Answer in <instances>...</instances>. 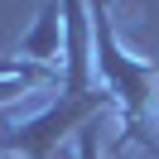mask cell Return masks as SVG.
<instances>
[{"label":"cell","instance_id":"cell-1","mask_svg":"<svg viewBox=\"0 0 159 159\" xmlns=\"http://www.w3.org/2000/svg\"><path fill=\"white\" fill-rule=\"evenodd\" d=\"M92 5V48H97V82L120 111V145L140 140L149 154H159L154 140V111H159V63H140L125 53L116 24H111V0H87Z\"/></svg>","mask_w":159,"mask_h":159},{"label":"cell","instance_id":"cell-2","mask_svg":"<svg viewBox=\"0 0 159 159\" xmlns=\"http://www.w3.org/2000/svg\"><path fill=\"white\" fill-rule=\"evenodd\" d=\"M20 53L29 63H43V68H58L63 58V5L58 0H43L39 20H34V29L20 39Z\"/></svg>","mask_w":159,"mask_h":159}]
</instances>
